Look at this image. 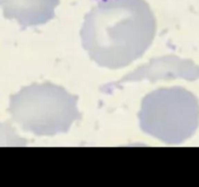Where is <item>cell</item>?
Segmentation results:
<instances>
[{
  "mask_svg": "<svg viewBox=\"0 0 199 187\" xmlns=\"http://www.w3.org/2000/svg\"><path fill=\"white\" fill-rule=\"evenodd\" d=\"M94 1H97V2H101V3H106V2H109V1H112V0H94Z\"/></svg>",
  "mask_w": 199,
  "mask_h": 187,
  "instance_id": "6da1fadb",
  "label": "cell"
}]
</instances>
